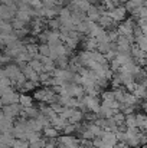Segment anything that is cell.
Here are the masks:
<instances>
[{"instance_id":"8fae6325","label":"cell","mask_w":147,"mask_h":148,"mask_svg":"<svg viewBox=\"0 0 147 148\" xmlns=\"http://www.w3.org/2000/svg\"><path fill=\"white\" fill-rule=\"evenodd\" d=\"M134 43H136L140 49L143 50V52H146V53H147V36H146V35H140V36H137Z\"/></svg>"},{"instance_id":"ba28073f","label":"cell","mask_w":147,"mask_h":148,"mask_svg":"<svg viewBox=\"0 0 147 148\" xmlns=\"http://www.w3.org/2000/svg\"><path fill=\"white\" fill-rule=\"evenodd\" d=\"M84 119V112H81L79 109H74L71 116L68 118V122L69 124H81Z\"/></svg>"},{"instance_id":"7c38bea8","label":"cell","mask_w":147,"mask_h":148,"mask_svg":"<svg viewBox=\"0 0 147 148\" xmlns=\"http://www.w3.org/2000/svg\"><path fill=\"white\" fill-rule=\"evenodd\" d=\"M124 127H126V130H127V128H137V127H136V114L126 115V119H124Z\"/></svg>"},{"instance_id":"277c9868","label":"cell","mask_w":147,"mask_h":148,"mask_svg":"<svg viewBox=\"0 0 147 148\" xmlns=\"http://www.w3.org/2000/svg\"><path fill=\"white\" fill-rule=\"evenodd\" d=\"M99 138H101L102 144H105V145L117 147V144H118L117 137H115V132H112V131H104V132H102V135H101Z\"/></svg>"},{"instance_id":"3957f363","label":"cell","mask_w":147,"mask_h":148,"mask_svg":"<svg viewBox=\"0 0 147 148\" xmlns=\"http://www.w3.org/2000/svg\"><path fill=\"white\" fill-rule=\"evenodd\" d=\"M104 13H105V10H104L101 6L91 4V7H90V9H88V12H87V19L95 23V22H98V19H99Z\"/></svg>"},{"instance_id":"5bb4252c","label":"cell","mask_w":147,"mask_h":148,"mask_svg":"<svg viewBox=\"0 0 147 148\" xmlns=\"http://www.w3.org/2000/svg\"><path fill=\"white\" fill-rule=\"evenodd\" d=\"M111 119H112V121H114V124H115V125H117V127L120 128L121 125H124V119H126V115H124L123 112H120V111H118V112H117V114H115V115H114V116L111 118Z\"/></svg>"},{"instance_id":"7a4b0ae2","label":"cell","mask_w":147,"mask_h":148,"mask_svg":"<svg viewBox=\"0 0 147 148\" xmlns=\"http://www.w3.org/2000/svg\"><path fill=\"white\" fill-rule=\"evenodd\" d=\"M84 102H85V108L88 112H92L98 115L99 112V108H101V102L98 97H90V95H84Z\"/></svg>"},{"instance_id":"4fadbf2b","label":"cell","mask_w":147,"mask_h":148,"mask_svg":"<svg viewBox=\"0 0 147 148\" xmlns=\"http://www.w3.org/2000/svg\"><path fill=\"white\" fill-rule=\"evenodd\" d=\"M19 103L25 108H32L33 106V98H30L28 95H20L19 97Z\"/></svg>"},{"instance_id":"9c48e42d","label":"cell","mask_w":147,"mask_h":148,"mask_svg":"<svg viewBox=\"0 0 147 148\" xmlns=\"http://www.w3.org/2000/svg\"><path fill=\"white\" fill-rule=\"evenodd\" d=\"M43 135H45L46 138L55 140V138H58V137H59V131H58V130H55L52 125H46V127L43 128Z\"/></svg>"},{"instance_id":"5b68a950","label":"cell","mask_w":147,"mask_h":148,"mask_svg":"<svg viewBox=\"0 0 147 148\" xmlns=\"http://www.w3.org/2000/svg\"><path fill=\"white\" fill-rule=\"evenodd\" d=\"M136 127L139 128L140 132H146L147 131V115L144 112H139L136 114Z\"/></svg>"},{"instance_id":"6da1fadb","label":"cell","mask_w":147,"mask_h":148,"mask_svg":"<svg viewBox=\"0 0 147 148\" xmlns=\"http://www.w3.org/2000/svg\"><path fill=\"white\" fill-rule=\"evenodd\" d=\"M107 13H108V16H110L115 23H121V22H124V20L127 19V10H126L124 4H123V6H117V7H114L112 10H110V12H107Z\"/></svg>"},{"instance_id":"8992f818","label":"cell","mask_w":147,"mask_h":148,"mask_svg":"<svg viewBox=\"0 0 147 148\" xmlns=\"http://www.w3.org/2000/svg\"><path fill=\"white\" fill-rule=\"evenodd\" d=\"M82 48H84V50H88V52H95L98 48V42L94 39V38H91V36L87 35V36L84 38Z\"/></svg>"},{"instance_id":"ac0fdd59","label":"cell","mask_w":147,"mask_h":148,"mask_svg":"<svg viewBox=\"0 0 147 148\" xmlns=\"http://www.w3.org/2000/svg\"><path fill=\"white\" fill-rule=\"evenodd\" d=\"M127 148H130V147H127Z\"/></svg>"},{"instance_id":"9a60e30c","label":"cell","mask_w":147,"mask_h":148,"mask_svg":"<svg viewBox=\"0 0 147 148\" xmlns=\"http://www.w3.org/2000/svg\"><path fill=\"white\" fill-rule=\"evenodd\" d=\"M49 27H50V30H59L61 29V20L59 19H50L49 20Z\"/></svg>"},{"instance_id":"d6986e66","label":"cell","mask_w":147,"mask_h":148,"mask_svg":"<svg viewBox=\"0 0 147 148\" xmlns=\"http://www.w3.org/2000/svg\"><path fill=\"white\" fill-rule=\"evenodd\" d=\"M144 1H146V0H144Z\"/></svg>"},{"instance_id":"52a82bcc","label":"cell","mask_w":147,"mask_h":148,"mask_svg":"<svg viewBox=\"0 0 147 148\" xmlns=\"http://www.w3.org/2000/svg\"><path fill=\"white\" fill-rule=\"evenodd\" d=\"M66 124H68V121H66L65 118H62L61 115H56V116L50 121V125H52L55 130H58V131H63V128L66 127Z\"/></svg>"},{"instance_id":"e0dca14e","label":"cell","mask_w":147,"mask_h":148,"mask_svg":"<svg viewBox=\"0 0 147 148\" xmlns=\"http://www.w3.org/2000/svg\"><path fill=\"white\" fill-rule=\"evenodd\" d=\"M146 135H147V131H146Z\"/></svg>"},{"instance_id":"30bf717a","label":"cell","mask_w":147,"mask_h":148,"mask_svg":"<svg viewBox=\"0 0 147 148\" xmlns=\"http://www.w3.org/2000/svg\"><path fill=\"white\" fill-rule=\"evenodd\" d=\"M3 114H4V116L12 118V116H14V115H17V114H19V106H16V103L9 105V106H4Z\"/></svg>"},{"instance_id":"2e32d148","label":"cell","mask_w":147,"mask_h":148,"mask_svg":"<svg viewBox=\"0 0 147 148\" xmlns=\"http://www.w3.org/2000/svg\"><path fill=\"white\" fill-rule=\"evenodd\" d=\"M133 3H134L137 7H143V3H144V0H133Z\"/></svg>"}]
</instances>
